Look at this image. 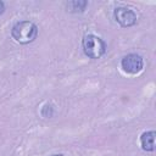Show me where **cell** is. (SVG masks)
Masks as SVG:
<instances>
[{
  "mask_svg": "<svg viewBox=\"0 0 156 156\" xmlns=\"http://www.w3.org/2000/svg\"><path fill=\"white\" fill-rule=\"evenodd\" d=\"M12 38L20 44H29L38 37V27L30 21H20L11 29Z\"/></svg>",
  "mask_w": 156,
  "mask_h": 156,
  "instance_id": "6da1fadb",
  "label": "cell"
},
{
  "mask_svg": "<svg viewBox=\"0 0 156 156\" xmlns=\"http://www.w3.org/2000/svg\"><path fill=\"white\" fill-rule=\"evenodd\" d=\"M82 48L87 57L98 60L106 52L107 45L100 37L94 34H87L82 39Z\"/></svg>",
  "mask_w": 156,
  "mask_h": 156,
  "instance_id": "7a4b0ae2",
  "label": "cell"
},
{
  "mask_svg": "<svg viewBox=\"0 0 156 156\" xmlns=\"http://www.w3.org/2000/svg\"><path fill=\"white\" fill-rule=\"evenodd\" d=\"M121 66L124 72L130 74L139 73L144 67V60L138 54H128L121 60Z\"/></svg>",
  "mask_w": 156,
  "mask_h": 156,
  "instance_id": "3957f363",
  "label": "cell"
},
{
  "mask_svg": "<svg viewBox=\"0 0 156 156\" xmlns=\"http://www.w3.org/2000/svg\"><path fill=\"white\" fill-rule=\"evenodd\" d=\"M113 17L117 23H119L122 27H132L136 23V13L128 9V7H116L113 11Z\"/></svg>",
  "mask_w": 156,
  "mask_h": 156,
  "instance_id": "277c9868",
  "label": "cell"
},
{
  "mask_svg": "<svg viewBox=\"0 0 156 156\" xmlns=\"http://www.w3.org/2000/svg\"><path fill=\"white\" fill-rule=\"evenodd\" d=\"M155 130H147L144 132L140 136V144H141V149L145 151H154L155 150Z\"/></svg>",
  "mask_w": 156,
  "mask_h": 156,
  "instance_id": "5b68a950",
  "label": "cell"
},
{
  "mask_svg": "<svg viewBox=\"0 0 156 156\" xmlns=\"http://www.w3.org/2000/svg\"><path fill=\"white\" fill-rule=\"evenodd\" d=\"M66 5H67V9H68L67 11L77 13V12H83L85 10L88 2L87 1H69Z\"/></svg>",
  "mask_w": 156,
  "mask_h": 156,
  "instance_id": "8992f818",
  "label": "cell"
},
{
  "mask_svg": "<svg viewBox=\"0 0 156 156\" xmlns=\"http://www.w3.org/2000/svg\"><path fill=\"white\" fill-rule=\"evenodd\" d=\"M52 113H54V110H52L51 105H45V106L43 107V110H41V115H43L44 117H51Z\"/></svg>",
  "mask_w": 156,
  "mask_h": 156,
  "instance_id": "52a82bcc",
  "label": "cell"
},
{
  "mask_svg": "<svg viewBox=\"0 0 156 156\" xmlns=\"http://www.w3.org/2000/svg\"><path fill=\"white\" fill-rule=\"evenodd\" d=\"M4 12H5V4H4V1L0 0V15H2Z\"/></svg>",
  "mask_w": 156,
  "mask_h": 156,
  "instance_id": "ba28073f",
  "label": "cell"
},
{
  "mask_svg": "<svg viewBox=\"0 0 156 156\" xmlns=\"http://www.w3.org/2000/svg\"><path fill=\"white\" fill-rule=\"evenodd\" d=\"M51 156H63L62 154H54V155H51Z\"/></svg>",
  "mask_w": 156,
  "mask_h": 156,
  "instance_id": "9c48e42d",
  "label": "cell"
}]
</instances>
